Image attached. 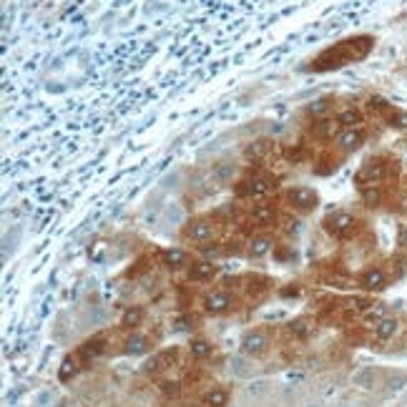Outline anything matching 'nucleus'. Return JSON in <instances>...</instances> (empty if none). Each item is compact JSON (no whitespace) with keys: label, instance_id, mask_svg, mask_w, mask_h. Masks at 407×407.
I'll list each match as a JSON object with an SVG mask.
<instances>
[{"label":"nucleus","instance_id":"nucleus-26","mask_svg":"<svg viewBox=\"0 0 407 407\" xmlns=\"http://www.w3.org/2000/svg\"><path fill=\"white\" fill-rule=\"evenodd\" d=\"M141 319V312L136 309V312H129L126 317H124V324H129V327H134V322H138Z\"/></svg>","mask_w":407,"mask_h":407},{"label":"nucleus","instance_id":"nucleus-20","mask_svg":"<svg viewBox=\"0 0 407 407\" xmlns=\"http://www.w3.org/2000/svg\"><path fill=\"white\" fill-rule=\"evenodd\" d=\"M226 400H229L226 390H211V392L206 395V405H209V407H224Z\"/></svg>","mask_w":407,"mask_h":407},{"label":"nucleus","instance_id":"nucleus-5","mask_svg":"<svg viewBox=\"0 0 407 407\" xmlns=\"http://www.w3.org/2000/svg\"><path fill=\"white\" fill-rule=\"evenodd\" d=\"M289 201L294 204V206H299V209H312L314 204H317V194L312 189L299 186V189H292L289 191Z\"/></svg>","mask_w":407,"mask_h":407},{"label":"nucleus","instance_id":"nucleus-29","mask_svg":"<svg viewBox=\"0 0 407 407\" xmlns=\"http://www.w3.org/2000/svg\"><path fill=\"white\" fill-rule=\"evenodd\" d=\"M231 176V166H224V169H219V174H216V179H221V181H226Z\"/></svg>","mask_w":407,"mask_h":407},{"label":"nucleus","instance_id":"nucleus-10","mask_svg":"<svg viewBox=\"0 0 407 407\" xmlns=\"http://www.w3.org/2000/svg\"><path fill=\"white\" fill-rule=\"evenodd\" d=\"M103 349H106L103 337H93V339H88L83 347H80V354H83L86 359H96V357H101V354H103Z\"/></svg>","mask_w":407,"mask_h":407},{"label":"nucleus","instance_id":"nucleus-7","mask_svg":"<svg viewBox=\"0 0 407 407\" xmlns=\"http://www.w3.org/2000/svg\"><path fill=\"white\" fill-rule=\"evenodd\" d=\"M229 304H231V299H229L226 292H214V294L206 297V309H209L211 314H221V312H226Z\"/></svg>","mask_w":407,"mask_h":407},{"label":"nucleus","instance_id":"nucleus-12","mask_svg":"<svg viewBox=\"0 0 407 407\" xmlns=\"http://www.w3.org/2000/svg\"><path fill=\"white\" fill-rule=\"evenodd\" d=\"M269 191H271V181L269 179H252V181H247V186H244V194H254V196L269 194Z\"/></svg>","mask_w":407,"mask_h":407},{"label":"nucleus","instance_id":"nucleus-15","mask_svg":"<svg viewBox=\"0 0 407 407\" xmlns=\"http://www.w3.org/2000/svg\"><path fill=\"white\" fill-rule=\"evenodd\" d=\"M271 236H257L254 241H252V257H264L269 249H271Z\"/></svg>","mask_w":407,"mask_h":407},{"label":"nucleus","instance_id":"nucleus-9","mask_svg":"<svg viewBox=\"0 0 407 407\" xmlns=\"http://www.w3.org/2000/svg\"><path fill=\"white\" fill-rule=\"evenodd\" d=\"M274 221V209L271 206H267V204H259V206H254V211H252V224L254 226H267V224H271Z\"/></svg>","mask_w":407,"mask_h":407},{"label":"nucleus","instance_id":"nucleus-18","mask_svg":"<svg viewBox=\"0 0 407 407\" xmlns=\"http://www.w3.org/2000/svg\"><path fill=\"white\" fill-rule=\"evenodd\" d=\"M75 372H78V367H75V359H73V357H66V359H63V367H61V372H58L61 382H68Z\"/></svg>","mask_w":407,"mask_h":407},{"label":"nucleus","instance_id":"nucleus-28","mask_svg":"<svg viewBox=\"0 0 407 407\" xmlns=\"http://www.w3.org/2000/svg\"><path fill=\"white\" fill-rule=\"evenodd\" d=\"M405 382H407V380L400 375V377H395V380L390 382V390H392V392H397V390H402V385H405Z\"/></svg>","mask_w":407,"mask_h":407},{"label":"nucleus","instance_id":"nucleus-21","mask_svg":"<svg viewBox=\"0 0 407 407\" xmlns=\"http://www.w3.org/2000/svg\"><path fill=\"white\" fill-rule=\"evenodd\" d=\"M359 121H362V116H359L357 111H352V108L339 113V124H344V126H357Z\"/></svg>","mask_w":407,"mask_h":407},{"label":"nucleus","instance_id":"nucleus-25","mask_svg":"<svg viewBox=\"0 0 407 407\" xmlns=\"http://www.w3.org/2000/svg\"><path fill=\"white\" fill-rule=\"evenodd\" d=\"M367 319H375V322L385 319V307H370L367 309Z\"/></svg>","mask_w":407,"mask_h":407},{"label":"nucleus","instance_id":"nucleus-24","mask_svg":"<svg viewBox=\"0 0 407 407\" xmlns=\"http://www.w3.org/2000/svg\"><path fill=\"white\" fill-rule=\"evenodd\" d=\"M362 196H364V201H367L370 206H375V204L380 201V191H377V189H364Z\"/></svg>","mask_w":407,"mask_h":407},{"label":"nucleus","instance_id":"nucleus-14","mask_svg":"<svg viewBox=\"0 0 407 407\" xmlns=\"http://www.w3.org/2000/svg\"><path fill=\"white\" fill-rule=\"evenodd\" d=\"M397 332V322L392 317H385L377 322V339H390Z\"/></svg>","mask_w":407,"mask_h":407},{"label":"nucleus","instance_id":"nucleus-13","mask_svg":"<svg viewBox=\"0 0 407 407\" xmlns=\"http://www.w3.org/2000/svg\"><path fill=\"white\" fill-rule=\"evenodd\" d=\"M362 284L367 289H382L385 287V274L380 269H372V271H367V274L362 276Z\"/></svg>","mask_w":407,"mask_h":407},{"label":"nucleus","instance_id":"nucleus-4","mask_svg":"<svg viewBox=\"0 0 407 407\" xmlns=\"http://www.w3.org/2000/svg\"><path fill=\"white\" fill-rule=\"evenodd\" d=\"M186 236L194 239L196 244L211 241V239H214V224H209V221H194V224L186 229Z\"/></svg>","mask_w":407,"mask_h":407},{"label":"nucleus","instance_id":"nucleus-3","mask_svg":"<svg viewBox=\"0 0 407 407\" xmlns=\"http://www.w3.org/2000/svg\"><path fill=\"white\" fill-rule=\"evenodd\" d=\"M327 229H330L332 234H337V236H347V234L354 229V216L339 211V214H335V216L327 219Z\"/></svg>","mask_w":407,"mask_h":407},{"label":"nucleus","instance_id":"nucleus-19","mask_svg":"<svg viewBox=\"0 0 407 407\" xmlns=\"http://www.w3.org/2000/svg\"><path fill=\"white\" fill-rule=\"evenodd\" d=\"M339 143H342L344 148H357V146L362 143V134H359V131H344V134L339 136Z\"/></svg>","mask_w":407,"mask_h":407},{"label":"nucleus","instance_id":"nucleus-23","mask_svg":"<svg viewBox=\"0 0 407 407\" xmlns=\"http://www.w3.org/2000/svg\"><path fill=\"white\" fill-rule=\"evenodd\" d=\"M209 352H211L209 342H204V339H196V342H191V354H194V357H206Z\"/></svg>","mask_w":407,"mask_h":407},{"label":"nucleus","instance_id":"nucleus-17","mask_svg":"<svg viewBox=\"0 0 407 407\" xmlns=\"http://www.w3.org/2000/svg\"><path fill=\"white\" fill-rule=\"evenodd\" d=\"M146 349H148V339L141 337V335H134V337L129 339V344H126V352H129V354H143Z\"/></svg>","mask_w":407,"mask_h":407},{"label":"nucleus","instance_id":"nucleus-22","mask_svg":"<svg viewBox=\"0 0 407 407\" xmlns=\"http://www.w3.org/2000/svg\"><path fill=\"white\" fill-rule=\"evenodd\" d=\"M231 370H234V375H239V377H249V367H247V362H244L241 357H234L231 359Z\"/></svg>","mask_w":407,"mask_h":407},{"label":"nucleus","instance_id":"nucleus-16","mask_svg":"<svg viewBox=\"0 0 407 407\" xmlns=\"http://www.w3.org/2000/svg\"><path fill=\"white\" fill-rule=\"evenodd\" d=\"M184 262H186V254H184L181 249H169V252L164 254V264H166V267H171V269L184 267Z\"/></svg>","mask_w":407,"mask_h":407},{"label":"nucleus","instance_id":"nucleus-32","mask_svg":"<svg viewBox=\"0 0 407 407\" xmlns=\"http://www.w3.org/2000/svg\"><path fill=\"white\" fill-rule=\"evenodd\" d=\"M307 407H322V405H319V402H309Z\"/></svg>","mask_w":407,"mask_h":407},{"label":"nucleus","instance_id":"nucleus-8","mask_svg":"<svg viewBox=\"0 0 407 407\" xmlns=\"http://www.w3.org/2000/svg\"><path fill=\"white\" fill-rule=\"evenodd\" d=\"M375 380H377V372H375L372 367H362V370H357V372L352 375V382H354L357 387H364V390L375 387Z\"/></svg>","mask_w":407,"mask_h":407},{"label":"nucleus","instance_id":"nucleus-6","mask_svg":"<svg viewBox=\"0 0 407 407\" xmlns=\"http://www.w3.org/2000/svg\"><path fill=\"white\" fill-rule=\"evenodd\" d=\"M214 274H216V267L211 262H196L189 271V279L191 281H209Z\"/></svg>","mask_w":407,"mask_h":407},{"label":"nucleus","instance_id":"nucleus-31","mask_svg":"<svg viewBox=\"0 0 407 407\" xmlns=\"http://www.w3.org/2000/svg\"><path fill=\"white\" fill-rule=\"evenodd\" d=\"M400 244H407V224L400 226Z\"/></svg>","mask_w":407,"mask_h":407},{"label":"nucleus","instance_id":"nucleus-2","mask_svg":"<svg viewBox=\"0 0 407 407\" xmlns=\"http://www.w3.org/2000/svg\"><path fill=\"white\" fill-rule=\"evenodd\" d=\"M174 359H176V349H161L158 354H153V357L146 362L143 370H146L148 375H158V372H164L166 367H171Z\"/></svg>","mask_w":407,"mask_h":407},{"label":"nucleus","instance_id":"nucleus-27","mask_svg":"<svg viewBox=\"0 0 407 407\" xmlns=\"http://www.w3.org/2000/svg\"><path fill=\"white\" fill-rule=\"evenodd\" d=\"M289 330H292V332H297V335H307L304 322H292V324H289Z\"/></svg>","mask_w":407,"mask_h":407},{"label":"nucleus","instance_id":"nucleus-30","mask_svg":"<svg viewBox=\"0 0 407 407\" xmlns=\"http://www.w3.org/2000/svg\"><path fill=\"white\" fill-rule=\"evenodd\" d=\"M330 281H332V284H337V287H349L347 279H342V276H330Z\"/></svg>","mask_w":407,"mask_h":407},{"label":"nucleus","instance_id":"nucleus-1","mask_svg":"<svg viewBox=\"0 0 407 407\" xmlns=\"http://www.w3.org/2000/svg\"><path fill=\"white\" fill-rule=\"evenodd\" d=\"M241 349L244 354H252V357H259L269 349V337L264 332H249L247 337L241 339Z\"/></svg>","mask_w":407,"mask_h":407},{"label":"nucleus","instance_id":"nucleus-11","mask_svg":"<svg viewBox=\"0 0 407 407\" xmlns=\"http://www.w3.org/2000/svg\"><path fill=\"white\" fill-rule=\"evenodd\" d=\"M385 176V166L382 164H367V166H364L359 174H357V181H380Z\"/></svg>","mask_w":407,"mask_h":407}]
</instances>
